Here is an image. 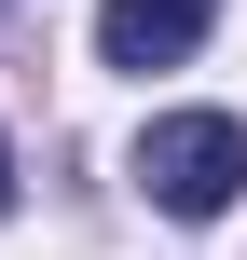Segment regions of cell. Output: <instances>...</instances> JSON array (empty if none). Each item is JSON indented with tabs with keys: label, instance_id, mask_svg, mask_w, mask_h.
I'll return each instance as SVG.
<instances>
[{
	"label": "cell",
	"instance_id": "cell-1",
	"mask_svg": "<svg viewBox=\"0 0 247 260\" xmlns=\"http://www.w3.org/2000/svg\"><path fill=\"white\" fill-rule=\"evenodd\" d=\"M138 192H151L165 219H234V192H247V123H234V110H165V123L138 137Z\"/></svg>",
	"mask_w": 247,
	"mask_h": 260
},
{
	"label": "cell",
	"instance_id": "cell-2",
	"mask_svg": "<svg viewBox=\"0 0 247 260\" xmlns=\"http://www.w3.org/2000/svg\"><path fill=\"white\" fill-rule=\"evenodd\" d=\"M220 27V0H96V55L110 69H179Z\"/></svg>",
	"mask_w": 247,
	"mask_h": 260
},
{
	"label": "cell",
	"instance_id": "cell-3",
	"mask_svg": "<svg viewBox=\"0 0 247 260\" xmlns=\"http://www.w3.org/2000/svg\"><path fill=\"white\" fill-rule=\"evenodd\" d=\"M0 206H14V137H0Z\"/></svg>",
	"mask_w": 247,
	"mask_h": 260
}]
</instances>
